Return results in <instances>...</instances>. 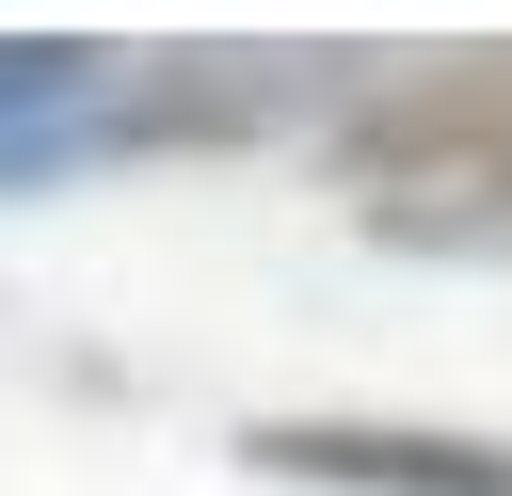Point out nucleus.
Here are the masks:
<instances>
[{
  "label": "nucleus",
  "instance_id": "nucleus-1",
  "mask_svg": "<svg viewBox=\"0 0 512 496\" xmlns=\"http://www.w3.org/2000/svg\"><path fill=\"white\" fill-rule=\"evenodd\" d=\"M336 176L368 192H432V176H512V48H432V64H384L352 112H336Z\"/></svg>",
  "mask_w": 512,
  "mask_h": 496
},
{
  "label": "nucleus",
  "instance_id": "nucleus-3",
  "mask_svg": "<svg viewBox=\"0 0 512 496\" xmlns=\"http://www.w3.org/2000/svg\"><path fill=\"white\" fill-rule=\"evenodd\" d=\"M112 96H128V48H96V32H0V192H48L80 160H112Z\"/></svg>",
  "mask_w": 512,
  "mask_h": 496
},
{
  "label": "nucleus",
  "instance_id": "nucleus-2",
  "mask_svg": "<svg viewBox=\"0 0 512 496\" xmlns=\"http://www.w3.org/2000/svg\"><path fill=\"white\" fill-rule=\"evenodd\" d=\"M240 464L304 496H512L496 432H400V416H256Z\"/></svg>",
  "mask_w": 512,
  "mask_h": 496
}]
</instances>
